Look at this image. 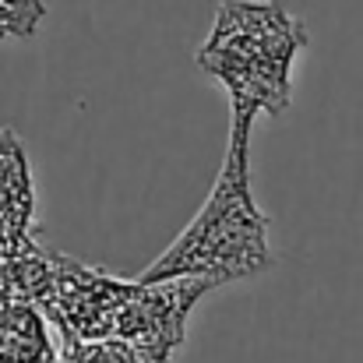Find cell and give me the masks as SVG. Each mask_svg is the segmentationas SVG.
Masks as SVG:
<instances>
[{"instance_id": "cell-4", "label": "cell", "mask_w": 363, "mask_h": 363, "mask_svg": "<svg viewBox=\"0 0 363 363\" xmlns=\"http://www.w3.org/2000/svg\"><path fill=\"white\" fill-rule=\"evenodd\" d=\"M130 289V279L106 275L71 257H53V282L46 296L53 300L57 325H64L71 339H110L113 318Z\"/></svg>"}, {"instance_id": "cell-3", "label": "cell", "mask_w": 363, "mask_h": 363, "mask_svg": "<svg viewBox=\"0 0 363 363\" xmlns=\"http://www.w3.org/2000/svg\"><path fill=\"white\" fill-rule=\"evenodd\" d=\"M216 286L208 279H159V282H141L134 279L130 296L121 303L113 318L110 339H123L145 353L173 360L187 335L191 311L205 293Z\"/></svg>"}, {"instance_id": "cell-2", "label": "cell", "mask_w": 363, "mask_h": 363, "mask_svg": "<svg viewBox=\"0 0 363 363\" xmlns=\"http://www.w3.org/2000/svg\"><path fill=\"white\" fill-rule=\"evenodd\" d=\"M307 50V25L279 0H223L194 64L212 78L230 110L279 117L293 103V67Z\"/></svg>"}, {"instance_id": "cell-6", "label": "cell", "mask_w": 363, "mask_h": 363, "mask_svg": "<svg viewBox=\"0 0 363 363\" xmlns=\"http://www.w3.org/2000/svg\"><path fill=\"white\" fill-rule=\"evenodd\" d=\"M64 363H169L166 357L145 353L123 339H71Z\"/></svg>"}, {"instance_id": "cell-5", "label": "cell", "mask_w": 363, "mask_h": 363, "mask_svg": "<svg viewBox=\"0 0 363 363\" xmlns=\"http://www.w3.org/2000/svg\"><path fill=\"white\" fill-rule=\"evenodd\" d=\"M35 187L21 138L0 127V264L32 243Z\"/></svg>"}, {"instance_id": "cell-1", "label": "cell", "mask_w": 363, "mask_h": 363, "mask_svg": "<svg viewBox=\"0 0 363 363\" xmlns=\"http://www.w3.org/2000/svg\"><path fill=\"white\" fill-rule=\"evenodd\" d=\"M230 145L223 169L194 212V219L177 233L138 279H208L212 286L240 282L264 275L275 264L272 250V223L261 212L254 187H250V127L257 117L230 110Z\"/></svg>"}]
</instances>
